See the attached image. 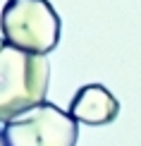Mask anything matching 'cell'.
<instances>
[{"mask_svg": "<svg viewBox=\"0 0 141 146\" xmlns=\"http://www.w3.org/2000/svg\"><path fill=\"white\" fill-rule=\"evenodd\" d=\"M3 134L7 146H77L79 122L70 110L43 101L41 106L5 122Z\"/></svg>", "mask_w": 141, "mask_h": 146, "instance_id": "3957f363", "label": "cell"}, {"mask_svg": "<svg viewBox=\"0 0 141 146\" xmlns=\"http://www.w3.org/2000/svg\"><path fill=\"white\" fill-rule=\"evenodd\" d=\"M48 84V60L15 48L0 36V122H10L41 106L46 101Z\"/></svg>", "mask_w": 141, "mask_h": 146, "instance_id": "6da1fadb", "label": "cell"}, {"mask_svg": "<svg viewBox=\"0 0 141 146\" xmlns=\"http://www.w3.org/2000/svg\"><path fill=\"white\" fill-rule=\"evenodd\" d=\"M0 31L15 48L46 58L60 41V15L50 0H7L0 12Z\"/></svg>", "mask_w": 141, "mask_h": 146, "instance_id": "7a4b0ae2", "label": "cell"}, {"mask_svg": "<svg viewBox=\"0 0 141 146\" xmlns=\"http://www.w3.org/2000/svg\"><path fill=\"white\" fill-rule=\"evenodd\" d=\"M70 115L77 122L91 127L110 125L120 115V101L103 84H86L74 94V98L70 103Z\"/></svg>", "mask_w": 141, "mask_h": 146, "instance_id": "277c9868", "label": "cell"}, {"mask_svg": "<svg viewBox=\"0 0 141 146\" xmlns=\"http://www.w3.org/2000/svg\"><path fill=\"white\" fill-rule=\"evenodd\" d=\"M0 146H7V141H5V134H3V129H0Z\"/></svg>", "mask_w": 141, "mask_h": 146, "instance_id": "5b68a950", "label": "cell"}]
</instances>
